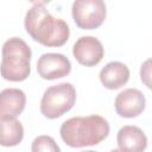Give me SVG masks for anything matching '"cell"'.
<instances>
[{"label": "cell", "instance_id": "obj_1", "mask_svg": "<svg viewBox=\"0 0 152 152\" xmlns=\"http://www.w3.org/2000/svg\"><path fill=\"white\" fill-rule=\"evenodd\" d=\"M24 25L31 38L44 46H62L70 36L68 24L55 18L45 7V2H34L26 12Z\"/></svg>", "mask_w": 152, "mask_h": 152}, {"label": "cell", "instance_id": "obj_2", "mask_svg": "<svg viewBox=\"0 0 152 152\" xmlns=\"http://www.w3.org/2000/svg\"><path fill=\"white\" fill-rule=\"evenodd\" d=\"M59 133L62 140L70 147L93 146L108 137L109 124L101 115L75 116L62 124Z\"/></svg>", "mask_w": 152, "mask_h": 152}, {"label": "cell", "instance_id": "obj_3", "mask_svg": "<svg viewBox=\"0 0 152 152\" xmlns=\"http://www.w3.org/2000/svg\"><path fill=\"white\" fill-rule=\"evenodd\" d=\"M2 59L0 74L2 78L11 82H20L31 72V48L25 40L18 37L7 39L2 45Z\"/></svg>", "mask_w": 152, "mask_h": 152}, {"label": "cell", "instance_id": "obj_4", "mask_svg": "<svg viewBox=\"0 0 152 152\" xmlns=\"http://www.w3.org/2000/svg\"><path fill=\"white\" fill-rule=\"evenodd\" d=\"M76 101V90L71 83L63 82L49 87L40 100V112L48 119H56L70 110Z\"/></svg>", "mask_w": 152, "mask_h": 152}, {"label": "cell", "instance_id": "obj_5", "mask_svg": "<svg viewBox=\"0 0 152 152\" xmlns=\"http://www.w3.org/2000/svg\"><path fill=\"white\" fill-rule=\"evenodd\" d=\"M71 14L80 28L94 30L106 19V4L102 0H76L72 2Z\"/></svg>", "mask_w": 152, "mask_h": 152}, {"label": "cell", "instance_id": "obj_6", "mask_svg": "<svg viewBox=\"0 0 152 152\" xmlns=\"http://www.w3.org/2000/svg\"><path fill=\"white\" fill-rule=\"evenodd\" d=\"M71 70V63L63 53H43L37 62L38 75L44 80H56L66 76Z\"/></svg>", "mask_w": 152, "mask_h": 152}, {"label": "cell", "instance_id": "obj_7", "mask_svg": "<svg viewBox=\"0 0 152 152\" xmlns=\"http://www.w3.org/2000/svg\"><path fill=\"white\" fill-rule=\"evenodd\" d=\"M72 53L76 61L86 66H94L101 62L104 55L101 42L91 36L80 37L72 48Z\"/></svg>", "mask_w": 152, "mask_h": 152}, {"label": "cell", "instance_id": "obj_8", "mask_svg": "<svg viewBox=\"0 0 152 152\" xmlns=\"http://www.w3.org/2000/svg\"><path fill=\"white\" fill-rule=\"evenodd\" d=\"M146 99L144 94L135 88H128L119 93L114 101L118 115L122 118H135L145 109Z\"/></svg>", "mask_w": 152, "mask_h": 152}, {"label": "cell", "instance_id": "obj_9", "mask_svg": "<svg viewBox=\"0 0 152 152\" xmlns=\"http://www.w3.org/2000/svg\"><path fill=\"white\" fill-rule=\"evenodd\" d=\"M26 95L21 89L6 88L0 91V119H15L24 110Z\"/></svg>", "mask_w": 152, "mask_h": 152}, {"label": "cell", "instance_id": "obj_10", "mask_svg": "<svg viewBox=\"0 0 152 152\" xmlns=\"http://www.w3.org/2000/svg\"><path fill=\"white\" fill-rule=\"evenodd\" d=\"M119 150L121 152H144L147 146V138L141 128L133 125L124 126L116 135Z\"/></svg>", "mask_w": 152, "mask_h": 152}, {"label": "cell", "instance_id": "obj_11", "mask_svg": "<svg viewBox=\"0 0 152 152\" xmlns=\"http://www.w3.org/2000/svg\"><path fill=\"white\" fill-rule=\"evenodd\" d=\"M129 69L121 62H109L100 71V81L104 88L115 90L127 83Z\"/></svg>", "mask_w": 152, "mask_h": 152}, {"label": "cell", "instance_id": "obj_12", "mask_svg": "<svg viewBox=\"0 0 152 152\" xmlns=\"http://www.w3.org/2000/svg\"><path fill=\"white\" fill-rule=\"evenodd\" d=\"M24 138V127L17 119H0V145L15 146Z\"/></svg>", "mask_w": 152, "mask_h": 152}, {"label": "cell", "instance_id": "obj_13", "mask_svg": "<svg viewBox=\"0 0 152 152\" xmlns=\"http://www.w3.org/2000/svg\"><path fill=\"white\" fill-rule=\"evenodd\" d=\"M31 152H61V148L50 135H39L32 141Z\"/></svg>", "mask_w": 152, "mask_h": 152}, {"label": "cell", "instance_id": "obj_14", "mask_svg": "<svg viewBox=\"0 0 152 152\" xmlns=\"http://www.w3.org/2000/svg\"><path fill=\"white\" fill-rule=\"evenodd\" d=\"M150 59H147L145 63H144V65H141V71H140V75H141V81H144L145 82V84L150 88L151 86H150V81H148V78H150Z\"/></svg>", "mask_w": 152, "mask_h": 152}, {"label": "cell", "instance_id": "obj_15", "mask_svg": "<svg viewBox=\"0 0 152 152\" xmlns=\"http://www.w3.org/2000/svg\"><path fill=\"white\" fill-rule=\"evenodd\" d=\"M110 152H121V151H120V150H118V148H114V150H112Z\"/></svg>", "mask_w": 152, "mask_h": 152}, {"label": "cell", "instance_id": "obj_16", "mask_svg": "<svg viewBox=\"0 0 152 152\" xmlns=\"http://www.w3.org/2000/svg\"><path fill=\"white\" fill-rule=\"evenodd\" d=\"M82 152H96V151H91V150H89V151H82Z\"/></svg>", "mask_w": 152, "mask_h": 152}]
</instances>
